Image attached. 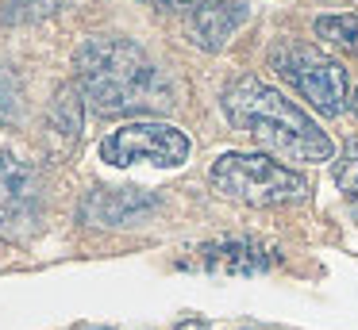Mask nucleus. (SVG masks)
Segmentation results:
<instances>
[{"label": "nucleus", "instance_id": "13", "mask_svg": "<svg viewBox=\"0 0 358 330\" xmlns=\"http://www.w3.org/2000/svg\"><path fill=\"white\" fill-rule=\"evenodd\" d=\"M143 4H155V8H166V12H204L212 4H224V0H143Z\"/></svg>", "mask_w": 358, "mask_h": 330}, {"label": "nucleus", "instance_id": "15", "mask_svg": "<svg viewBox=\"0 0 358 330\" xmlns=\"http://www.w3.org/2000/svg\"><path fill=\"white\" fill-rule=\"evenodd\" d=\"M350 112L358 115V92H355V96H350Z\"/></svg>", "mask_w": 358, "mask_h": 330}, {"label": "nucleus", "instance_id": "1", "mask_svg": "<svg viewBox=\"0 0 358 330\" xmlns=\"http://www.w3.org/2000/svg\"><path fill=\"white\" fill-rule=\"evenodd\" d=\"M78 89L101 115L170 112L173 89L162 66L127 35H93L73 54Z\"/></svg>", "mask_w": 358, "mask_h": 330}, {"label": "nucleus", "instance_id": "4", "mask_svg": "<svg viewBox=\"0 0 358 330\" xmlns=\"http://www.w3.org/2000/svg\"><path fill=\"white\" fill-rule=\"evenodd\" d=\"M270 66L296 96H304L320 115L335 119L347 107V69L335 58L320 54L308 43H278L270 50Z\"/></svg>", "mask_w": 358, "mask_h": 330}, {"label": "nucleus", "instance_id": "9", "mask_svg": "<svg viewBox=\"0 0 358 330\" xmlns=\"http://www.w3.org/2000/svg\"><path fill=\"white\" fill-rule=\"evenodd\" d=\"M247 20V8L243 4H212L204 12L189 15V35L201 50H224L227 38L239 31V23Z\"/></svg>", "mask_w": 358, "mask_h": 330}, {"label": "nucleus", "instance_id": "8", "mask_svg": "<svg viewBox=\"0 0 358 330\" xmlns=\"http://www.w3.org/2000/svg\"><path fill=\"white\" fill-rule=\"evenodd\" d=\"M81 123H85V104H81V92L73 84H62L55 92V104L47 115V138L55 153H70L73 142L81 138Z\"/></svg>", "mask_w": 358, "mask_h": 330}, {"label": "nucleus", "instance_id": "3", "mask_svg": "<svg viewBox=\"0 0 358 330\" xmlns=\"http://www.w3.org/2000/svg\"><path fill=\"white\" fill-rule=\"evenodd\" d=\"M212 188L224 200L247 207H281V204H296L308 196V181L296 169L281 165L270 153H220L208 169Z\"/></svg>", "mask_w": 358, "mask_h": 330}, {"label": "nucleus", "instance_id": "7", "mask_svg": "<svg viewBox=\"0 0 358 330\" xmlns=\"http://www.w3.org/2000/svg\"><path fill=\"white\" fill-rule=\"evenodd\" d=\"M278 261V250L258 238H220V242H204L193 257V269L216 276H255Z\"/></svg>", "mask_w": 358, "mask_h": 330}, {"label": "nucleus", "instance_id": "12", "mask_svg": "<svg viewBox=\"0 0 358 330\" xmlns=\"http://www.w3.org/2000/svg\"><path fill=\"white\" fill-rule=\"evenodd\" d=\"M16 119H20V84L12 77V69L0 66V123L12 127Z\"/></svg>", "mask_w": 358, "mask_h": 330}, {"label": "nucleus", "instance_id": "5", "mask_svg": "<svg viewBox=\"0 0 358 330\" xmlns=\"http://www.w3.org/2000/svg\"><path fill=\"white\" fill-rule=\"evenodd\" d=\"M189 153H193V142H189L185 130L170 127V123H155V119H143V123H124V127L108 130L101 138V161L124 169V165H158V169H173V165H185Z\"/></svg>", "mask_w": 358, "mask_h": 330}, {"label": "nucleus", "instance_id": "14", "mask_svg": "<svg viewBox=\"0 0 358 330\" xmlns=\"http://www.w3.org/2000/svg\"><path fill=\"white\" fill-rule=\"evenodd\" d=\"M173 330H208V322L204 319H185V322H178Z\"/></svg>", "mask_w": 358, "mask_h": 330}, {"label": "nucleus", "instance_id": "6", "mask_svg": "<svg viewBox=\"0 0 358 330\" xmlns=\"http://www.w3.org/2000/svg\"><path fill=\"white\" fill-rule=\"evenodd\" d=\"M47 219L43 181L27 161L0 153V238L4 242H31Z\"/></svg>", "mask_w": 358, "mask_h": 330}, {"label": "nucleus", "instance_id": "10", "mask_svg": "<svg viewBox=\"0 0 358 330\" xmlns=\"http://www.w3.org/2000/svg\"><path fill=\"white\" fill-rule=\"evenodd\" d=\"M316 38H324L327 46L358 58V15H320Z\"/></svg>", "mask_w": 358, "mask_h": 330}, {"label": "nucleus", "instance_id": "11", "mask_svg": "<svg viewBox=\"0 0 358 330\" xmlns=\"http://www.w3.org/2000/svg\"><path fill=\"white\" fill-rule=\"evenodd\" d=\"M335 184H339L347 196L358 200V135L343 146L339 161H335Z\"/></svg>", "mask_w": 358, "mask_h": 330}, {"label": "nucleus", "instance_id": "2", "mask_svg": "<svg viewBox=\"0 0 358 330\" xmlns=\"http://www.w3.org/2000/svg\"><path fill=\"white\" fill-rule=\"evenodd\" d=\"M220 107L239 135L270 150L273 158L316 165V161H327L335 153V142L327 138V130H320L316 119H308V112H301L293 100H285L278 89L262 84L258 77H239L235 84H227L224 96H220Z\"/></svg>", "mask_w": 358, "mask_h": 330}]
</instances>
